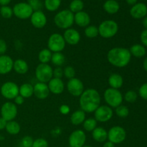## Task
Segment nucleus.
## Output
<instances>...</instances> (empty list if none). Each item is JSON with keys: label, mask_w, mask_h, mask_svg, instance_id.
<instances>
[{"label": "nucleus", "mask_w": 147, "mask_h": 147, "mask_svg": "<svg viewBox=\"0 0 147 147\" xmlns=\"http://www.w3.org/2000/svg\"><path fill=\"white\" fill-rule=\"evenodd\" d=\"M100 94L96 89L89 88L84 90L80 97V108L86 113L94 112L100 106Z\"/></svg>", "instance_id": "nucleus-1"}, {"label": "nucleus", "mask_w": 147, "mask_h": 147, "mask_svg": "<svg viewBox=\"0 0 147 147\" xmlns=\"http://www.w3.org/2000/svg\"><path fill=\"white\" fill-rule=\"evenodd\" d=\"M131 57L130 51L123 47H114L108 53L107 58L109 63L113 66L123 67L129 63Z\"/></svg>", "instance_id": "nucleus-2"}, {"label": "nucleus", "mask_w": 147, "mask_h": 147, "mask_svg": "<svg viewBox=\"0 0 147 147\" xmlns=\"http://www.w3.org/2000/svg\"><path fill=\"white\" fill-rule=\"evenodd\" d=\"M56 26L60 29H69L73 24L74 15L70 10H63L55 15L54 19Z\"/></svg>", "instance_id": "nucleus-3"}, {"label": "nucleus", "mask_w": 147, "mask_h": 147, "mask_svg": "<svg viewBox=\"0 0 147 147\" xmlns=\"http://www.w3.org/2000/svg\"><path fill=\"white\" fill-rule=\"evenodd\" d=\"M98 33L103 38H111L116 34L119 30L117 23L113 20H106L100 24Z\"/></svg>", "instance_id": "nucleus-4"}, {"label": "nucleus", "mask_w": 147, "mask_h": 147, "mask_svg": "<svg viewBox=\"0 0 147 147\" xmlns=\"http://www.w3.org/2000/svg\"><path fill=\"white\" fill-rule=\"evenodd\" d=\"M104 99L108 105L112 108H117L123 102V96L118 89L110 88L106 89L104 93Z\"/></svg>", "instance_id": "nucleus-5"}, {"label": "nucleus", "mask_w": 147, "mask_h": 147, "mask_svg": "<svg viewBox=\"0 0 147 147\" xmlns=\"http://www.w3.org/2000/svg\"><path fill=\"white\" fill-rule=\"evenodd\" d=\"M35 76L40 83H46L53 78V70L49 65L40 63L36 68Z\"/></svg>", "instance_id": "nucleus-6"}, {"label": "nucleus", "mask_w": 147, "mask_h": 147, "mask_svg": "<svg viewBox=\"0 0 147 147\" xmlns=\"http://www.w3.org/2000/svg\"><path fill=\"white\" fill-rule=\"evenodd\" d=\"M48 49L53 53H60L65 47V41L61 34L54 33L49 37Z\"/></svg>", "instance_id": "nucleus-7"}, {"label": "nucleus", "mask_w": 147, "mask_h": 147, "mask_svg": "<svg viewBox=\"0 0 147 147\" xmlns=\"http://www.w3.org/2000/svg\"><path fill=\"white\" fill-rule=\"evenodd\" d=\"M126 133L123 128L121 126H113L108 133V139L113 144H120L126 139Z\"/></svg>", "instance_id": "nucleus-8"}, {"label": "nucleus", "mask_w": 147, "mask_h": 147, "mask_svg": "<svg viewBox=\"0 0 147 147\" xmlns=\"http://www.w3.org/2000/svg\"><path fill=\"white\" fill-rule=\"evenodd\" d=\"M13 14L19 19L25 20L32 16L33 9L27 3H18L13 8Z\"/></svg>", "instance_id": "nucleus-9"}, {"label": "nucleus", "mask_w": 147, "mask_h": 147, "mask_svg": "<svg viewBox=\"0 0 147 147\" xmlns=\"http://www.w3.org/2000/svg\"><path fill=\"white\" fill-rule=\"evenodd\" d=\"M18 86L13 82H6L1 86V93L7 99H14L19 95Z\"/></svg>", "instance_id": "nucleus-10"}, {"label": "nucleus", "mask_w": 147, "mask_h": 147, "mask_svg": "<svg viewBox=\"0 0 147 147\" xmlns=\"http://www.w3.org/2000/svg\"><path fill=\"white\" fill-rule=\"evenodd\" d=\"M1 117L7 121H11L14 120L17 115V108L16 104L7 102L2 105L1 109Z\"/></svg>", "instance_id": "nucleus-11"}, {"label": "nucleus", "mask_w": 147, "mask_h": 147, "mask_svg": "<svg viewBox=\"0 0 147 147\" xmlns=\"http://www.w3.org/2000/svg\"><path fill=\"white\" fill-rule=\"evenodd\" d=\"M67 90L73 96H80L84 91V86L83 82L78 78L70 79L67 85Z\"/></svg>", "instance_id": "nucleus-12"}, {"label": "nucleus", "mask_w": 147, "mask_h": 147, "mask_svg": "<svg viewBox=\"0 0 147 147\" xmlns=\"http://www.w3.org/2000/svg\"><path fill=\"white\" fill-rule=\"evenodd\" d=\"M86 141V136L85 132L82 130H76L70 135L69 144L70 147H83L84 146Z\"/></svg>", "instance_id": "nucleus-13"}, {"label": "nucleus", "mask_w": 147, "mask_h": 147, "mask_svg": "<svg viewBox=\"0 0 147 147\" xmlns=\"http://www.w3.org/2000/svg\"><path fill=\"white\" fill-rule=\"evenodd\" d=\"M94 112L95 119L97 121H109L113 116V110L107 106H99Z\"/></svg>", "instance_id": "nucleus-14"}, {"label": "nucleus", "mask_w": 147, "mask_h": 147, "mask_svg": "<svg viewBox=\"0 0 147 147\" xmlns=\"http://www.w3.org/2000/svg\"><path fill=\"white\" fill-rule=\"evenodd\" d=\"M31 23L36 28H42L47 23V18L44 13L41 11H36L30 17Z\"/></svg>", "instance_id": "nucleus-15"}, {"label": "nucleus", "mask_w": 147, "mask_h": 147, "mask_svg": "<svg viewBox=\"0 0 147 147\" xmlns=\"http://www.w3.org/2000/svg\"><path fill=\"white\" fill-rule=\"evenodd\" d=\"M65 42L67 44L71 45H75L79 42L80 40V33L74 29H67L64 33L63 36Z\"/></svg>", "instance_id": "nucleus-16"}, {"label": "nucleus", "mask_w": 147, "mask_h": 147, "mask_svg": "<svg viewBox=\"0 0 147 147\" xmlns=\"http://www.w3.org/2000/svg\"><path fill=\"white\" fill-rule=\"evenodd\" d=\"M14 61L8 55L0 56V75H5L13 69Z\"/></svg>", "instance_id": "nucleus-17"}, {"label": "nucleus", "mask_w": 147, "mask_h": 147, "mask_svg": "<svg viewBox=\"0 0 147 147\" xmlns=\"http://www.w3.org/2000/svg\"><path fill=\"white\" fill-rule=\"evenodd\" d=\"M130 14L135 19H142L147 14V7L144 3H138L134 4L130 10Z\"/></svg>", "instance_id": "nucleus-18"}, {"label": "nucleus", "mask_w": 147, "mask_h": 147, "mask_svg": "<svg viewBox=\"0 0 147 147\" xmlns=\"http://www.w3.org/2000/svg\"><path fill=\"white\" fill-rule=\"evenodd\" d=\"M34 94L37 98L39 99H45L48 97L50 94V90L47 85L44 83H36L34 86Z\"/></svg>", "instance_id": "nucleus-19"}, {"label": "nucleus", "mask_w": 147, "mask_h": 147, "mask_svg": "<svg viewBox=\"0 0 147 147\" xmlns=\"http://www.w3.org/2000/svg\"><path fill=\"white\" fill-rule=\"evenodd\" d=\"M47 86H48L50 92L54 93V94H60L64 90L65 86L61 79L55 78H52L49 81Z\"/></svg>", "instance_id": "nucleus-20"}, {"label": "nucleus", "mask_w": 147, "mask_h": 147, "mask_svg": "<svg viewBox=\"0 0 147 147\" xmlns=\"http://www.w3.org/2000/svg\"><path fill=\"white\" fill-rule=\"evenodd\" d=\"M74 21L76 24L81 27H87L90 22L88 14L85 11H79L74 16Z\"/></svg>", "instance_id": "nucleus-21"}, {"label": "nucleus", "mask_w": 147, "mask_h": 147, "mask_svg": "<svg viewBox=\"0 0 147 147\" xmlns=\"http://www.w3.org/2000/svg\"><path fill=\"white\" fill-rule=\"evenodd\" d=\"M92 136L95 141L102 143V142H106V139H108V132L103 128L96 127L93 131Z\"/></svg>", "instance_id": "nucleus-22"}, {"label": "nucleus", "mask_w": 147, "mask_h": 147, "mask_svg": "<svg viewBox=\"0 0 147 147\" xmlns=\"http://www.w3.org/2000/svg\"><path fill=\"white\" fill-rule=\"evenodd\" d=\"M109 83L112 88H120L123 86V80L121 76L117 73H113L110 76L109 78Z\"/></svg>", "instance_id": "nucleus-23"}, {"label": "nucleus", "mask_w": 147, "mask_h": 147, "mask_svg": "<svg viewBox=\"0 0 147 147\" xmlns=\"http://www.w3.org/2000/svg\"><path fill=\"white\" fill-rule=\"evenodd\" d=\"M13 69L16 73H19V74H25L28 71L29 67L26 61L22 60V59H18L14 62Z\"/></svg>", "instance_id": "nucleus-24"}, {"label": "nucleus", "mask_w": 147, "mask_h": 147, "mask_svg": "<svg viewBox=\"0 0 147 147\" xmlns=\"http://www.w3.org/2000/svg\"><path fill=\"white\" fill-rule=\"evenodd\" d=\"M103 8L106 12L113 14L118 12L119 8H120V6H119V3L115 0H108L104 3Z\"/></svg>", "instance_id": "nucleus-25"}, {"label": "nucleus", "mask_w": 147, "mask_h": 147, "mask_svg": "<svg viewBox=\"0 0 147 147\" xmlns=\"http://www.w3.org/2000/svg\"><path fill=\"white\" fill-rule=\"evenodd\" d=\"M19 94L24 98H30L34 94V88L30 83H24L20 88Z\"/></svg>", "instance_id": "nucleus-26"}, {"label": "nucleus", "mask_w": 147, "mask_h": 147, "mask_svg": "<svg viewBox=\"0 0 147 147\" xmlns=\"http://www.w3.org/2000/svg\"><path fill=\"white\" fill-rule=\"evenodd\" d=\"M86 119L85 112L82 110H78L75 111L70 117V121L73 125H79L83 123Z\"/></svg>", "instance_id": "nucleus-27"}, {"label": "nucleus", "mask_w": 147, "mask_h": 147, "mask_svg": "<svg viewBox=\"0 0 147 147\" xmlns=\"http://www.w3.org/2000/svg\"><path fill=\"white\" fill-rule=\"evenodd\" d=\"M131 55H134L136 57H142L146 54V49L143 45L136 44L134 45L130 48Z\"/></svg>", "instance_id": "nucleus-28"}, {"label": "nucleus", "mask_w": 147, "mask_h": 147, "mask_svg": "<svg viewBox=\"0 0 147 147\" xmlns=\"http://www.w3.org/2000/svg\"><path fill=\"white\" fill-rule=\"evenodd\" d=\"M6 130L7 133L11 135L18 134L20 131V126L17 122L14 121H7V126H6Z\"/></svg>", "instance_id": "nucleus-29"}, {"label": "nucleus", "mask_w": 147, "mask_h": 147, "mask_svg": "<svg viewBox=\"0 0 147 147\" xmlns=\"http://www.w3.org/2000/svg\"><path fill=\"white\" fill-rule=\"evenodd\" d=\"M52 55L53 54L49 49H43L39 53V60L42 64H47V63L51 60Z\"/></svg>", "instance_id": "nucleus-30"}, {"label": "nucleus", "mask_w": 147, "mask_h": 147, "mask_svg": "<svg viewBox=\"0 0 147 147\" xmlns=\"http://www.w3.org/2000/svg\"><path fill=\"white\" fill-rule=\"evenodd\" d=\"M51 61L55 65L61 66L63 65L65 61V57L64 55L61 53H54V54L52 55Z\"/></svg>", "instance_id": "nucleus-31"}, {"label": "nucleus", "mask_w": 147, "mask_h": 147, "mask_svg": "<svg viewBox=\"0 0 147 147\" xmlns=\"http://www.w3.org/2000/svg\"><path fill=\"white\" fill-rule=\"evenodd\" d=\"M61 0H45V6L48 11H54L59 8Z\"/></svg>", "instance_id": "nucleus-32"}, {"label": "nucleus", "mask_w": 147, "mask_h": 147, "mask_svg": "<svg viewBox=\"0 0 147 147\" xmlns=\"http://www.w3.org/2000/svg\"><path fill=\"white\" fill-rule=\"evenodd\" d=\"M83 7H84V4L81 0H73L70 4V11L73 13H78L79 11H81Z\"/></svg>", "instance_id": "nucleus-33"}, {"label": "nucleus", "mask_w": 147, "mask_h": 147, "mask_svg": "<svg viewBox=\"0 0 147 147\" xmlns=\"http://www.w3.org/2000/svg\"><path fill=\"white\" fill-rule=\"evenodd\" d=\"M97 126V121L95 119L90 118L83 122V128L87 131H93Z\"/></svg>", "instance_id": "nucleus-34"}, {"label": "nucleus", "mask_w": 147, "mask_h": 147, "mask_svg": "<svg viewBox=\"0 0 147 147\" xmlns=\"http://www.w3.org/2000/svg\"><path fill=\"white\" fill-rule=\"evenodd\" d=\"M85 34L89 38H94L99 34L98 29L96 26H88L85 30Z\"/></svg>", "instance_id": "nucleus-35"}, {"label": "nucleus", "mask_w": 147, "mask_h": 147, "mask_svg": "<svg viewBox=\"0 0 147 147\" xmlns=\"http://www.w3.org/2000/svg\"><path fill=\"white\" fill-rule=\"evenodd\" d=\"M0 14L4 18L9 19L12 16L13 10L8 6H2L0 9Z\"/></svg>", "instance_id": "nucleus-36"}, {"label": "nucleus", "mask_w": 147, "mask_h": 147, "mask_svg": "<svg viewBox=\"0 0 147 147\" xmlns=\"http://www.w3.org/2000/svg\"><path fill=\"white\" fill-rule=\"evenodd\" d=\"M116 113L118 116L121 118L127 117L129 114V111L126 106H119L116 108Z\"/></svg>", "instance_id": "nucleus-37"}, {"label": "nucleus", "mask_w": 147, "mask_h": 147, "mask_svg": "<svg viewBox=\"0 0 147 147\" xmlns=\"http://www.w3.org/2000/svg\"><path fill=\"white\" fill-rule=\"evenodd\" d=\"M137 99V94L134 90H129L125 94V100L129 103H134Z\"/></svg>", "instance_id": "nucleus-38"}, {"label": "nucleus", "mask_w": 147, "mask_h": 147, "mask_svg": "<svg viewBox=\"0 0 147 147\" xmlns=\"http://www.w3.org/2000/svg\"><path fill=\"white\" fill-rule=\"evenodd\" d=\"M27 4L31 7L34 11H40V9L42 8V2L40 0H28Z\"/></svg>", "instance_id": "nucleus-39"}, {"label": "nucleus", "mask_w": 147, "mask_h": 147, "mask_svg": "<svg viewBox=\"0 0 147 147\" xmlns=\"http://www.w3.org/2000/svg\"><path fill=\"white\" fill-rule=\"evenodd\" d=\"M63 75L67 78L72 79L74 78L75 75H76V71H75L74 68L73 67H71V66H67L64 69V70H63Z\"/></svg>", "instance_id": "nucleus-40"}, {"label": "nucleus", "mask_w": 147, "mask_h": 147, "mask_svg": "<svg viewBox=\"0 0 147 147\" xmlns=\"http://www.w3.org/2000/svg\"><path fill=\"white\" fill-rule=\"evenodd\" d=\"M33 139L31 136H26L21 141V147H32Z\"/></svg>", "instance_id": "nucleus-41"}, {"label": "nucleus", "mask_w": 147, "mask_h": 147, "mask_svg": "<svg viewBox=\"0 0 147 147\" xmlns=\"http://www.w3.org/2000/svg\"><path fill=\"white\" fill-rule=\"evenodd\" d=\"M32 147H48V143L44 139H37L33 142Z\"/></svg>", "instance_id": "nucleus-42"}, {"label": "nucleus", "mask_w": 147, "mask_h": 147, "mask_svg": "<svg viewBox=\"0 0 147 147\" xmlns=\"http://www.w3.org/2000/svg\"><path fill=\"white\" fill-rule=\"evenodd\" d=\"M139 95L143 99L147 100V83L142 85L139 88Z\"/></svg>", "instance_id": "nucleus-43"}, {"label": "nucleus", "mask_w": 147, "mask_h": 147, "mask_svg": "<svg viewBox=\"0 0 147 147\" xmlns=\"http://www.w3.org/2000/svg\"><path fill=\"white\" fill-rule=\"evenodd\" d=\"M63 76V70L61 67H56L54 70H53V76L55 78L60 79Z\"/></svg>", "instance_id": "nucleus-44"}, {"label": "nucleus", "mask_w": 147, "mask_h": 147, "mask_svg": "<svg viewBox=\"0 0 147 147\" xmlns=\"http://www.w3.org/2000/svg\"><path fill=\"white\" fill-rule=\"evenodd\" d=\"M7 50V45L6 42L2 39H0V54H4Z\"/></svg>", "instance_id": "nucleus-45"}, {"label": "nucleus", "mask_w": 147, "mask_h": 147, "mask_svg": "<svg viewBox=\"0 0 147 147\" xmlns=\"http://www.w3.org/2000/svg\"><path fill=\"white\" fill-rule=\"evenodd\" d=\"M141 41L144 45L147 47V30H144L141 34Z\"/></svg>", "instance_id": "nucleus-46"}, {"label": "nucleus", "mask_w": 147, "mask_h": 147, "mask_svg": "<svg viewBox=\"0 0 147 147\" xmlns=\"http://www.w3.org/2000/svg\"><path fill=\"white\" fill-rule=\"evenodd\" d=\"M14 102H15L16 104H17V105L22 104V103H24V98L22 97L20 95V96L18 95V96H17V97L14 98Z\"/></svg>", "instance_id": "nucleus-47"}, {"label": "nucleus", "mask_w": 147, "mask_h": 147, "mask_svg": "<svg viewBox=\"0 0 147 147\" xmlns=\"http://www.w3.org/2000/svg\"><path fill=\"white\" fill-rule=\"evenodd\" d=\"M7 121L5 120V119H3L2 117L0 118V130H2V129H4L6 128V126H7Z\"/></svg>", "instance_id": "nucleus-48"}, {"label": "nucleus", "mask_w": 147, "mask_h": 147, "mask_svg": "<svg viewBox=\"0 0 147 147\" xmlns=\"http://www.w3.org/2000/svg\"><path fill=\"white\" fill-rule=\"evenodd\" d=\"M60 112L63 113V114H66V113L69 112V107L67 106H65V105L64 106H62L60 107Z\"/></svg>", "instance_id": "nucleus-49"}, {"label": "nucleus", "mask_w": 147, "mask_h": 147, "mask_svg": "<svg viewBox=\"0 0 147 147\" xmlns=\"http://www.w3.org/2000/svg\"><path fill=\"white\" fill-rule=\"evenodd\" d=\"M10 1L11 0H0V4L2 6H7Z\"/></svg>", "instance_id": "nucleus-50"}, {"label": "nucleus", "mask_w": 147, "mask_h": 147, "mask_svg": "<svg viewBox=\"0 0 147 147\" xmlns=\"http://www.w3.org/2000/svg\"><path fill=\"white\" fill-rule=\"evenodd\" d=\"M103 147H115L114 144H113L111 142H107L104 144Z\"/></svg>", "instance_id": "nucleus-51"}, {"label": "nucleus", "mask_w": 147, "mask_h": 147, "mask_svg": "<svg viewBox=\"0 0 147 147\" xmlns=\"http://www.w3.org/2000/svg\"><path fill=\"white\" fill-rule=\"evenodd\" d=\"M126 2L130 5H134L137 2V0H126Z\"/></svg>", "instance_id": "nucleus-52"}, {"label": "nucleus", "mask_w": 147, "mask_h": 147, "mask_svg": "<svg viewBox=\"0 0 147 147\" xmlns=\"http://www.w3.org/2000/svg\"><path fill=\"white\" fill-rule=\"evenodd\" d=\"M142 23H143V25L144 27H145V29L147 30V17H145L144 18Z\"/></svg>", "instance_id": "nucleus-53"}, {"label": "nucleus", "mask_w": 147, "mask_h": 147, "mask_svg": "<svg viewBox=\"0 0 147 147\" xmlns=\"http://www.w3.org/2000/svg\"><path fill=\"white\" fill-rule=\"evenodd\" d=\"M143 66H144V70L147 72V57L146 59H145L144 61Z\"/></svg>", "instance_id": "nucleus-54"}, {"label": "nucleus", "mask_w": 147, "mask_h": 147, "mask_svg": "<svg viewBox=\"0 0 147 147\" xmlns=\"http://www.w3.org/2000/svg\"><path fill=\"white\" fill-rule=\"evenodd\" d=\"M83 147H92V146H83Z\"/></svg>", "instance_id": "nucleus-55"}]
</instances>
